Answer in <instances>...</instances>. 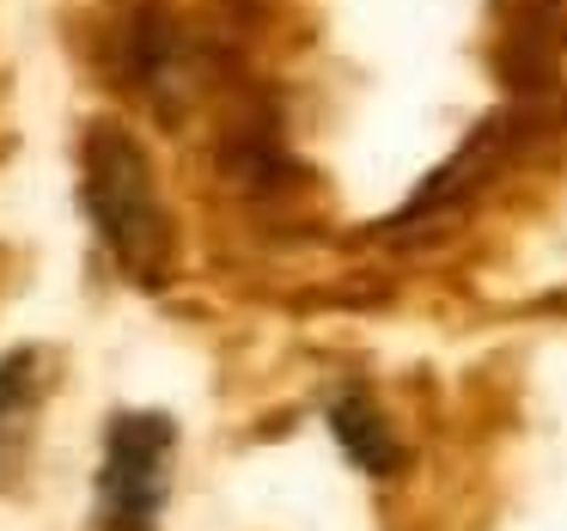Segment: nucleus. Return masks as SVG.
<instances>
[{"mask_svg":"<svg viewBox=\"0 0 567 531\" xmlns=\"http://www.w3.org/2000/svg\"><path fill=\"white\" fill-rule=\"evenodd\" d=\"M38 397H43V360L38 348H13L0 360V464L25 446V428L38 416Z\"/></svg>","mask_w":567,"mask_h":531,"instance_id":"obj_4","label":"nucleus"},{"mask_svg":"<svg viewBox=\"0 0 567 531\" xmlns=\"http://www.w3.org/2000/svg\"><path fill=\"white\" fill-rule=\"evenodd\" d=\"M177 421L159 409H123L104 433L99 464V525L104 531H153L172 494Z\"/></svg>","mask_w":567,"mask_h":531,"instance_id":"obj_2","label":"nucleus"},{"mask_svg":"<svg viewBox=\"0 0 567 531\" xmlns=\"http://www.w3.org/2000/svg\"><path fill=\"white\" fill-rule=\"evenodd\" d=\"M330 433L336 446L348 452V464L367 470V477H396L403 470V440H396L391 416L379 409V397L360 391V385H348V391H330Z\"/></svg>","mask_w":567,"mask_h":531,"instance_id":"obj_3","label":"nucleus"},{"mask_svg":"<svg viewBox=\"0 0 567 531\" xmlns=\"http://www.w3.org/2000/svg\"><path fill=\"white\" fill-rule=\"evenodd\" d=\"M80 196L99 226V238L111 245V257L123 263L128 282L159 287L172 269V214L159 202V177H153L141 141L123 123H92L86 153H80Z\"/></svg>","mask_w":567,"mask_h":531,"instance_id":"obj_1","label":"nucleus"}]
</instances>
